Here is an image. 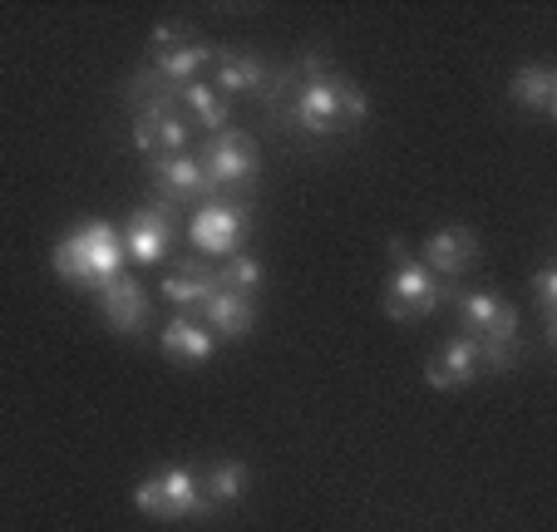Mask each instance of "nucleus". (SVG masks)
<instances>
[{
    "instance_id": "aec40b11",
    "label": "nucleus",
    "mask_w": 557,
    "mask_h": 532,
    "mask_svg": "<svg viewBox=\"0 0 557 532\" xmlns=\"http://www.w3.org/2000/svg\"><path fill=\"white\" fill-rule=\"evenodd\" d=\"M202 493H208L212 508H232V503H243L247 498V483H252V469H247L243 459H218L208 473H202Z\"/></svg>"
},
{
    "instance_id": "4be33fe9",
    "label": "nucleus",
    "mask_w": 557,
    "mask_h": 532,
    "mask_svg": "<svg viewBox=\"0 0 557 532\" xmlns=\"http://www.w3.org/2000/svg\"><path fill=\"white\" fill-rule=\"evenodd\" d=\"M533 296H537V311H543V331H547V341H553V311H557V272L553 267H543V272L533 276Z\"/></svg>"
},
{
    "instance_id": "2eb2a0df",
    "label": "nucleus",
    "mask_w": 557,
    "mask_h": 532,
    "mask_svg": "<svg viewBox=\"0 0 557 532\" xmlns=\"http://www.w3.org/2000/svg\"><path fill=\"white\" fill-rule=\"evenodd\" d=\"M99 311H104V321L114 325L119 335H134L148 325V296L134 276H114V282L99 292Z\"/></svg>"
},
{
    "instance_id": "1a4fd4ad",
    "label": "nucleus",
    "mask_w": 557,
    "mask_h": 532,
    "mask_svg": "<svg viewBox=\"0 0 557 532\" xmlns=\"http://www.w3.org/2000/svg\"><path fill=\"white\" fill-rule=\"evenodd\" d=\"M173 218H178V208H169V202H144V208L128 218L124 227V251L128 261H138V267H153V261L169 257L173 237H178V227H173Z\"/></svg>"
},
{
    "instance_id": "20e7f679",
    "label": "nucleus",
    "mask_w": 557,
    "mask_h": 532,
    "mask_svg": "<svg viewBox=\"0 0 557 532\" xmlns=\"http://www.w3.org/2000/svg\"><path fill=\"white\" fill-rule=\"evenodd\" d=\"M134 508L153 522H188V518L212 522L218 518V508L208 503V493H202V483L193 469H169V473L144 479L134 488Z\"/></svg>"
},
{
    "instance_id": "412c9836",
    "label": "nucleus",
    "mask_w": 557,
    "mask_h": 532,
    "mask_svg": "<svg viewBox=\"0 0 557 532\" xmlns=\"http://www.w3.org/2000/svg\"><path fill=\"white\" fill-rule=\"evenodd\" d=\"M218 286L222 292H243V296H262V286H267V272H262V261L252 257V251H237V257H227L218 267Z\"/></svg>"
},
{
    "instance_id": "423d86ee",
    "label": "nucleus",
    "mask_w": 557,
    "mask_h": 532,
    "mask_svg": "<svg viewBox=\"0 0 557 532\" xmlns=\"http://www.w3.org/2000/svg\"><path fill=\"white\" fill-rule=\"evenodd\" d=\"M252 232V208L247 202H232V198H212V202H198L188 212V242L208 257H237Z\"/></svg>"
},
{
    "instance_id": "9b49d317",
    "label": "nucleus",
    "mask_w": 557,
    "mask_h": 532,
    "mask_svg": "<svg viewBox=\"0 0 557 532\" xmlns=\"http://www.w3.org/2000/svg\"><path fill=\"white\" fill-rule=\"evenodd\" d=\"M484 375V360H479V341L469 335H454L440 350L424 360V385L430 389H463Z\"/></svg>"
},
{
    "instance_id": "a211bd4d",
    "label": "nucleus",
    "mask_w": 557,
    "mask_h": 532,
    "mask_svg": "<svg viewBox=\"0 0 557 532\" xmlns=\"http://www.w3.org/2000/svg\"><path fill=\"white\" fill-rule=\"evenodd\" d=\"M212 45H202V40H188V45H178V50H169V54H153V64H148V74H153L158 84H169V89H183V84H193V79H202V70L212 64Z\"/></svg>"
},
{
    "instance_id": "4468645a",
    "label": "nucleus",
    "mask_w": 557,
    "mask_h": 532,
    "mask_svg": "<svg viewBox=\"0 0 557 532\" xmlns=\"http://www.w3.org/2000/svg\"><path fill=\"white\" fill-rule=\"evenodd\" d=\"M158 345H163V355L178 360V366H208L212 350H218V335H212L202 321H193L188 311H178L169 325H163Z\"/></svg>"
},
{
    "instance_id": "9d476101",
    "label": "nucleus",
    "mask_w": 557,
    "mask_h": 532,
    "mask_svg": "<svg viewBox=\"0 0 557 532\" xmlns=\"http://www.w3.org/2000/svg\"><path fill=\"white\" fill-rule=\"evenodd\" d=\"M212 89H218L222 99H247V95H262L267 84H272V70H267V60L257 50H218L212 54Z\"/></svg>"
},
{
    "instance_id": "6ab92c4d",
    "label": "nucleus",
    "mask_w": 557,
    "mask_h": 532,
    "mask_svg": "<svg viewBox=\"0 0 557 532\" xmlns=\"http://www.w3.org/2000/svg\"><path fill=\"white\" fill-rule=\"evenodd\" d=\"M173 104L183 109V119H193V124H202L208 134H222L227 128V119H232V104L212 89V84H202V79H193V84H183V89H173Z\"/></svg>"
},
{
    "instance_id": "7ed1b4c3",
    "label": "nucleus",
    "mask_w": 557,
    "mask_h": 532,
    "mask_svg": "<svg viewBox=\"0 0 557 532\" xmlns=\"http://www.w3.org/2000/svg\"><path fill=\"white\" fill-rule=\"evenodd\" d=\"M389 251H395V267H389L385 276V316L389 321H424V316L440 311V301H449V286L440 282V276L424 267L420 257H410V251L400 247V242H389Z\"/></svg>"
},
{
    "instance_id": "f3484780",
    "label": "nucleus",
    "mask_w": 557,
    "mask_h": 532,
    "mask_svg": "<svg viewBox=\"0 0 557 532\" xmlns=\"http://www.w3.org/2000/svg\"><path fill=\"white\" fill-rule=\"evenodd\" d=\"M508 95H513V104L528 109V114L557 119V74H553V64H523V70L513 74V84H508Z\"/></svg>"
},
{
    "instance_id": "f257e3e1",
    "label": "nucleus",
    "mask_w": 557,
    "mask_h": 532,
    "mask_svg": "<svg viewBox=\"0 0 557 532\" xmlns=\"http://www.w3.org/2000/svg\"><path fill=\"white\" fill-rule=\"evenodd\" d=\"M276 95V119H286L292 128L311 138H341L350 128H360L370 119V99L360 84H350L346 74H321V79H292V74H276L272 84Z\"/></svg>"
},
{
    "instance_id": "5701e85b",
    "label": "nucleus",
    "mask_w": 557,
    "mask_h": 532,
    "mask_svg": "<svg viewBox=\"0 0 557 532\" xmlns=\"http://www.w3.org/2000/svg\"><path fill=\"white\" fill-rule=\"evenodd\" d=\"M193 35H188V25H178V21H163L153 30V40H148V60L153 54H169V50H178V45H188Z\"/></svg>"
},
{
    "instance_id": "f03ea898",
    "label": "nucleus",
    "mask_w": 557,
    "mask_h": 532,
    "mask_svg": "<svg viewBox=\"0 0 557 532\" xmlns=\"http://www.w3.org/2000/svg\"><path fill=\"white\" fill-rule=\"evenodd\" d=\"M128 95H148V99H134V144L144 158H173V153H188V119L183 109L173 104V89L158 84L153 74H138L128 84Z\"/></svg>"
},
{
    "instance_id": "39448f33",
    "label": "nucleus",
    "mask_w": 557,
    "mask_h": 532,
    "mask_svg": "<svg viewBox=\"0 0 557 532\" xmlns=\"http://www.w3.org/2000/svg\"><path fill=\"white\" fill-rule=\"evenodd\" d=\"M202 173H208V183L218 188V198H227V193H243L257 183V173H262V153H257V138H247L243 128H222V134H212L208 144H202Z\"/></svg>"
},
{
    "instance_id": "f8f14e48",
    "label": "nucleus",
    "mask_w": 557,
    "mask_h": 532,
    "mask_svg": "<svg viewBox=\"0 0 557 532\" xmlns=\"http://www.w3.org/2000/svg\"><path fill=\"white\" fill-rule=\"evenodd\" d=\"M424 267H430L440 282H454L479 261V237L469 227H440L430 242H424Z\"/></svg>"
},
{
    "instance_id": "6e6552de",
    "label": "nucleus",
    "mask_w": 557,
    "mask_h": 532,
    "mask_svg": "<svg viewBox=\"0 0 557 532\" xmlns=\"http://www.w3.org/2000/svg\"><path fill=\"white\" fill-rule=\"evenodd\" d=\"M70 242L79 247V257H85V272H89V292H104L114 276H124V261H128V251H124V232L114 227V222H104V218H95V222H85V227H74L70 232Z\"/></svg>"
},
{
    "instance_id": "ddd939ff",
    "label": "nucleus",
    "mask_w": 557,
    "mask_h": 532,
    "mask_svg": "<svg viewBox=\"0 0 557 532\" xmlns=\"http://www.w3.org/2000/svg\"><path fill=\"white\" fill-rule=\"evenodd\" d=\"M202 325H208L218 341H247L257 325V301L243 292H212L208 301H202Z\"/></svg>"
},
{
    "instance_id": "0eeeda50",
    "label": "nucleus",
    "mask_w": 557,
    "mask_h": 532,
    "mask_svg": "<svg viewBox=\"0 0 557 532\" xmlns=\"http://www.w3.org/2000/svg\"><path fill=\"white\" fill-rule=\"evenodd\" d=\"M148 177H153L158 202H169V208H198V202L218 198V188L208 183V173H202V163L193 153L148 158Z\"/></svg>"
},
{
    "instance_id": "dca6fc26",
    "label": "nucleus",
    "mask_w": 557,
    "mask_h": 532,
    "mask_svg": "<svg viewBox=\"0 0 557 532\" xmlns=\"http://www.w3.org/2000/svg\"><path fill=\"white\" fill-rule=\"evenodd\" d=\"M212 292H218V267H208V261H173L169 272H163V296L178 311L202 306Z\"/></svg>"
}]
</instances>
